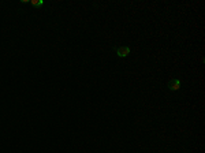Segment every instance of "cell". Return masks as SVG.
<instances>
[{"instance_id": "3", "label": "cell", "mask_w": 205, "mask_h": 153, "mask_svg": "<svg viewBox=\"0 0 205 153\" xmlns=\"http://www.w3.org/2000/svg\"><path fill=\"white\" fill-rule=\"evenodd\" d=\"M29 3H30L31 6H34V7H41V6L44 4V1H43V0H30Z\"/></svg>"}, {"instance_id": "2", "label": "cell", "mask_w": 205, "mask_h": 153, "mask_svg": "<svg viewBox=\"0 0 205 153\" xmlns=\"http://www.w3.org/2000/svg\"><path fill=\"white\" fill-rule=\"evenodd\" d=\"M168 89L171 90V92H178L179 89H181V79H178V78H172L171 81L168 82Z\"/></svg>"}, {"instance_id": "1", "label": "cell", "mask_w": 205, "mask_h": 153, "mask_svg": "<svg viewBox=\"0 0 205 153\" xmlns=\"http://www.w3.org/2000/svg\"><path fill=\"white\" fill-rule=\"evenodd\" d=\"M116 52V56L121 59H125L127 58L130 54H131V48H130L129 45H121V47H115L114 48Z\"/></svg>"}]
</instances>
